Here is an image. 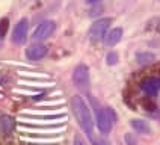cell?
<instances>
[{"label": "cell", "mask_w": 160, "mask_h": 145, "mask_svg": "<svg viewBox=\"0 0 160 145\" xmlns=\"http://www.w3.org/2000/svg\"><path fill=\"white\" fill-rule=\"evenodd\" d=\"M71 106L80 128L85 132V135L88 136V139L92 142L94 138H95L94 136V121H92V115H91L88 104L85 103V100L80 95H74L71 100Z\"/></svg>", "instance_id": "1"}, {"label": "cell", "mask_w": 160, "mask_h": 145, "mask_svg": "<svg viewBox=\"0 0 160 145\" xmlns=\"http://www.w3.org/2000/svg\"><path fill=\"white\" fill-rule=\"evenodd\" d=\"M115 122H116V113L112 108L97 109V127L103 135H107L112 130V126Z\"/></svg>", "instance_id": "2"}, {"label": "cell", "mask_w": 160, "mask_h": 145, "mask_svg": "<svg viewBox=\"0 0 160 145\" xmlns=\"http://www.w3.org/2000/svg\"><path fill=\"white\" fill-rule=\"evenodd\" d=\"M72 82L80 91H88L89 88V68L85 63H79L72 71Z\"/></svg>", "instance_id": "3"}, {"label": "cell", "mask_w": 160, "mask_h": 145, "mask_svg": "<svg viewBox=\"0 0 160 145\" xmlns=\"http://www.w3.org/2000/svg\"><path fill=\"white\" fill-rule=\"evenodd\" d=\"M54 30H56V23H54V21H52V20L42 21V23L38 24V27L33 30V33H32V41L41 42V41L47 39L48 36H52V33H53Z\"/></svg>", "instance_id": "4"}, {"label": "cell", "mask_w": 160, "mask_h": 145, "mask_svg": "<svg viewBox=\"0 0 160 145\" xmlns=\"http://www.w3.org/2000/svg\"><path fill=\"white\" fill-rule=\"evenodd\" d=\"M110 23H112V18H100V20H97L91 26V29H89L91 39H101V38H104Z\"/></svg>", "instance_id": "5"}, {"label": "cell", "mask_w": 160, "mask_h": 145, "mask_svg": "<svg viewBox=\"0 0 160 145\" xmlns=\"http://www.w3.org/2000/svg\"><path fill=\"white\" fill-rule=\"evenodd\" d=\"M27 32H29V21H27V18H21L12 30V42L23 44L27 39Z\"/></svg>", "instance_id": "6"}, {"label": "cell", "mask_w": 160, "mask_h": 145, "mask_svg": "<svg viewBox=\"0 0 160 145\" xmlns=\"http://www.w3.org/2000/svg\"><path fill=\"white\" fill-rule=\"evenodd\" d=\"M20 128L24 130V132H39V133L44 132V135H47V133L62 132L63 126H56V124H35V122H32L29 126H23V127H20Z\"/></svg>", "instance_id": "7"}, {"label": "cell", "mask_w": 160, "mask_h": 145, "mask_svg": "<svg viewBox=\"0 0 160 145\" xmlns=\"http://www.w3.org/2000/svg\"><path fill=\"white\" fill-rule=\"evenodd\" d=\"M48 52V47L44 44H39V42H35V44L29 45L26 48V58L29 61H39L42 59Z\"/></svg>", "instance_id": "8"}, {"label": "cell", "mask_w": 160, "mask_h": 145, "mask_svg": "<svg viewBox=\"0 0 160 145\" xmlns=\"http://www.w3.org/2000/svg\"><path fill=\"white\" fill-rule=\"evenodd\" d=\"M141 89L148 95H156L160 91V79L159 77H148L141 83Z\"/></svg>", "instance_id": "9"}, {"label": "cell", "mask_w": 160, "mask_h": 145, "mask_svg": "<svg viewBox=\"0 0 160 145\" xmlns=\"http://www.w3.org/2000/svg\"><path fill=\"white\" fill-rule=\"evenodd\" d=\"M121 38H122V29H121V27H115V29L109 30L106 33L104 42H106V45H109V47H113V45H116L121 41Z\"/></svg>", "instance_id": "10"}, {"label": "cell", "mask_w": 160, "mask_h": 145, "mask_svg": "<svg viewBox=\"0 0 160 145\" xmlns=\"http://www.w3.org/2000/svg\"><path fill=\"white\" fill-rule=\"evenodd\" d=\"M130 124L133 127V130H136V132L141 133V135H150V132H151L150 124H148L147 121H143V119H132Z\"/></svg>", "instance_id": "11"}, {"label": "cell", "mask_w": 160, "mask_h": 145, "mask_svg": "<svg viewBox=\"0 0 160 145\" xmlns=\"http://www.w3.org/2000/svg\"><path fill=\"white\" fill-rule=\"evenodd\" d=\"M14 127H15V121H14L12 117H2L0 118V132H2L3 135L11 133V132L14 130Z\"/></svg>", "instance_id": "12"}, {"label": "cell", "mask_w": 160, "mask_h": 145, "mask_svg": "<svg viewBox=\"0 0 160 145\" xmlns=\"http://www.w3.org/2000/svg\"><path fill=\"white\" fill-rule=\"evenodd\" d=\"M136 59L141 65H145V63H150L154 61V54L152 53H138L136 54Z\"/></svg>", "instance_id": "13"}, {"label": "cell", "mask_w": 160, "mask_h": 145, "mask_svg": "<svg viewBox=\"0 0 160 145\" xmlns=\"http://www.w3.org/2000/svg\"><path fill=\"white\" fill-rule=\"evenodd\" d=\"M8 29H9V20L6 17L0 18V39H3L6 36Z\"/></svg>", "instance_id": "14"}, {"label": "cell", "mask_w": 160, "mask_h": 145, "mask_svg": "<svg viewBox=\"0 0 160 145\" xmlns=\"http://www.w3.org/2000/svg\"><path fill=\"white\" fill-rule=\"evenodd\" d=\"M106 62H107V65H115V63L118 62V54H116L115 52H110V53L107 54Z\"/></svg>", "instance_id": "15"}, {"label": "cell", "mask_w": 160, "mask_h": 145, "mask_svg": "<svg viewBox=\"0 0 160 145\" xmlns=\"http://www.w3.org/2000/svg\"><path fill=\"white\" fill-rule=\"evenodd\" d=\"M92 145H110V142L107 141L104 136H100V138H94Z\"/></svg>", "instance_id": "16"}, {"label": "cell", "mask_w": 160, "mask_h": 145, "mask_svg": "<svg viewBox=\"0 0 160 145\" xmlns=\"http://www.w3.org/2000/svg\"><path fill=\"white\" fill-rule=\"evenodd\" d=\"M125 142L128 145H136V139H134L130 133H127V135H125Z\"/></svg>", "instance_id": "17"}, {"label": "cell", "mask_w": 160, "mask_h": 145, "mask_svg": "<svg viewBox=\"0 0 160 145\" xmlns=\"http://www.w3.org/2000/svg\"><path fill=\"white\" fill-rule=\"evenodd\" d=\"M74 145H85V142H83V139L80 138L79 135L74 138Z\"/></svg>", "instance_id": "18"}, {"label": "cell", "mask_w": 160, "mask_h": 145, "mask_svg": "<svg viewBox=\"0 0 160 145\" xmlns=\"http://www.w3.org/2000/svg\"><path fill=\"white\" fill-rule=\"evenodd\" d=\"M100 2H103V0H86V3H89V5H95V3H100Z\"/></svg>", "instance_id": "19"}]
</instances>
